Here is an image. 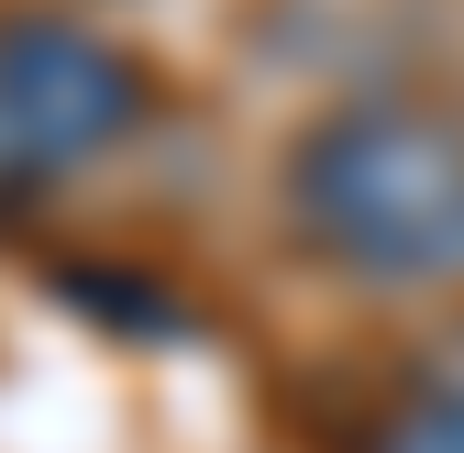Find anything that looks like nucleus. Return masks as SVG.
I'll list each match as a JSON object with an SVG mask.
<instances>
[{
  "instance_id": "f257e3e1",
  "label": "nucleus",
  "mask_w": 464,
  "mask_h": 453,
  "mask_svg": "<svg viewBox=\"0 0 464 453\" xmlns=\"http://www.w3.org/2000/svg\"><path fill=\"white\" fill-rule=\"evenodd\" d=\"M287 233L354 288H464V100L365 89L287 144Z\"/></svg>"
},
{
  "instance_id": "f03ea898",
  "label": "nucleus",
  "mask_w": 464,
  "mask_h": 453,
  "mask_svg": "<svg viewBox=\"0 0 464 453\" xmlns=\"http://www.w3.org/2000/svg\"><path fill=\"white\" fill-rule=\"evenodd\" d=\"M144 67L111 34L0 0V221L34 210L44 188H67L78 166L122 155L144 133Z\"/></svg>"
},
{
  "instance_id": "7ed1b4c3",
  "label": "nucleus",
  "mask_w": 464,
  "mask_h": 453,
  "mask_svg": "<svg viewBox=\"0 0 464 453\" xmlns=\"http://www.w3.org/2000/svg\"><path fill=\"white\" fill-rule=\"evenodd\" d=\"M354 453H464V332H442L431 354H410L376 387Z\"/></svg>"
}]
</instances>
